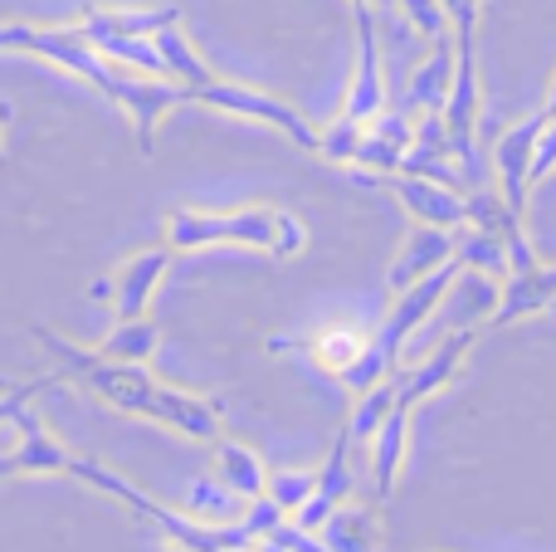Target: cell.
<instances>
[{
    "instance_id": "6da1fadb",
    "label": "cell",
    "mask_w": 556,
    "mask_h": 552,
    "mask_svg": "<svg viewBox=\"0 0 556 552\" xmlns=\"http://www.w3.org/2000/svg\"><path fill=\"white\" fill-rule=\"evenodd\" d=\"M29 333L59 357V372H64L68 381H78L88 397H98L103 406L123 411V416H137V421H152V426L176 430V436H186V440H201V446H215V440H220L225 421H220V401L215 397L172 387V381L152 377L142 362H113L98 348L93 352L74 348V342L59 338V333L45 328V323H35Z\"/></svg>"
},
{
    "instance_id": "7a4b0ae2",
    "label": "cell",
    "mask_w": 556,
    "mask_h": 552,
    "mask_svg": "<svg viewBox=\"0 0 556 552\" xmlns=\"http://www.w3.org/2000/svg\"><path fill=\"white\" fill-rule=\"evenodd\" d=\"M0 49H10V54H39L49 64L68 68L74 78H84V84H93L108 103H117L132 117V133L142 152H152L156 127L166 123V113L191 103L181 84H166V78L137 74V68L103 59L78 25H20V20H10V25H0Z\"/></svg>"
},
{
    "instance_id": "3957f363",
    "label": "cell",
    "mask_w": 556,
    "mask_h": 552,
    "mask_svg": "<svg viewBox=\"0 0 556 552\" xmlns=\"http://www.w3.org/2000/svg\"><path fill=\"white\" fill-rule=\"evenodd\" d=\"M68 479H78V485H88V489H98V494L117 499V504H123L137 524H147L156 538H166V548H186V552H254V548H260V538H254L244 524H220V528H215V524H195L181 504H162V499L142 494L132 479L117 475V469H108L103 460H93V455H74Z\"/></svg>"
},
{
    "instance_id": "277c9868",
    "label": "cell",
    "mask_w": 556,
    "mask_h": 552,
    "mask_svg": "<svg viewBox=\"0 0 556 552\" xmlns=\"http://www.w3.org/2000/svg\"><path fill=\"white\" fill-rule=\"evenodd\" d=\"M162 240L176 254L215 250V244H240V250L274 254L278 211L274 205H240V211H191V205H176L162 221Z\"/></svg>"
},
{
    "instance_id": "5b68a950",
    "label": "cell",
    "mask_w": 556,
    "mask_h": 552,
    "mask_svg": "<svg viewBox=\"0 0 556 552\" xmlns=\"http://www.w3.org/2000/svg\"><path fill=\"white\" fill-rule=\"evenodd\" d=\"M186 98L201 103V108H215V113L250 117V123H269L293 147H303V152H317V137H323L293 103H288V98H274V93L250 88V84H235V78H211V84H201V88H186Z\"/></svg>"
},
{
    "instance_id": "8992f818",
    "label": "cell",
    "mask_w": 556,
    "mask_h": 552,
    "mask_svg": "<svg viewBox=\"0 0 556 552\" xmlns=\"http://www.w3.org/2000/svg\"><path fill=\"white\" fill-rule=\"evenodd\" d=\"M464 264L459 260H450V264H440L434 274H425L420 284H410V289H401L395 293V303H391V313L381 318V328L371 333V357L381 362L386 372H395L401 367V352H405V342L415 338V333L425 328V318H430L434 309H440L444 299H450V289H454V274H459Z\"/></svg>"
},
{
    "instance_id": "52a82bcc",
    "label": "cell",
    "mask_w": 556,
    "mask_h": 552,
    "mask_svg": "<svg viewBox=\"0 0 556 552\" xmlns=\"http://www.w3.org/2000/svg\"><path fill=\"white\" fill-rule=\"evenodd\" d=\"M74 469V450L39 421V411H20L10 426H0V479H49Z\"/></svg>"
},
{
    "instance_id": "ba28073f",
    "label": "cell",
    "mask_w": 556,
    "mask_h": 552,
    "mask_svg": "<svg viewBox=\"0 0 556 552\" xmlns=\"http://www.w3.org/2000/svg\"><path fill=\"white\" fill-rule=\"evenodd\" d=\"M172 244H147V250H137V254H127L123 264H117V274L113 279H103V284H93V299H108L113 303V313L117 318H142L147 309H152V293L162 289V279H166V269H172Z\"/></svg>"
},
{
    "instance_id": "9c48e42d",
    "label": "cell",
    "mask_w": 556,
    "mask_h": 552,
    "mask_svg": "<svg viewBox=\"0 0 556 552\" xmlns=\"http://www.w3.org/2000/svg\"><path fill=\"white\" fill-rule=\"evenodd\" d=\"M356 10V74L346 88L342 117L346 123H371L386 113V74H381V39H376V20L371 5H352Z\"/></svg>"
},
{
    "instance_id": "30bf717a",
    "label": "cell",
    "mask_w": 556,
    "mask_h": 552,
    "mask_svg": "<svg viewBox=\"0 0 556 552\" xmlns=\"http://www.w3.org/2000/svg\"><path fill=\"white\" fill-rule=\"evenodd\" d=\"M547 127V108L528 123L508 127L493 147V166H498V196L513 205V211H528V186H532V156H538V137Z\"/></svg>"
},
{
    "instance_id": "8fae6325",
    "label": "cell",
    "mask_w": 556,
    "mask_h": 552,
    "mask_svg": "<svg viewBox=\"0 0 556 552\" xmlns=\"http://www.w3.org/2000/svg\"><path fill=\"white\" fill-rule=\"evenodd\" d=\"M469 348H473V328H464V333H454V338H444L425 362H415L410 372H395V381H401V391H395V406L415 411V406H425L434 391H444L454 377H459Z\"/></svg>"
},
{
    "instance_id": "7c38bea8",
    "label": "cell",
    "mask_w": 556,
    "mask_h": 552,
    "mask_svg": "<svg viewBox=\"0 0 556 552\" xmlns=\"http://www.w3.org/2000/svg\"><path fill=\"white\" fill-rule=\"evenodd\" d=\"M386 186L401 196V205L420 225H444V230H459V225H469V196H459V186H444V181L410 176V172L386 176Z\"/></svg>"
},
{
    "instance_id": "4fadbf2b",
    "label": "cell",
    "mask_w": 556,
    "mask_h": 552,
    "mask_svg": "<svg viewBox=\"0 0 556 552\" xmlns=\"http://www.w3.org/2000/svg\"><path fill=\"white\" fill-rule=\"evenodd\" d=\"M346 450H352V436L342 430V436L332 440V450H327V460L317 465V489H313V499H307V504L293 514V524L303 528V534H323L327 518H332L337 509L352 499V465H346Z\"/></svg>"
},
{
    "instance_id": "5bb4252c",
    "label": "cell",
    "mask_w": 556,
    "mask_h": 552,
    "mask_svg": "<svg viewBox=\"0 0 556 552\" xmlns=\"http://www.w3.org/2000/svg\"><path fill=\"white\" fill-rule=\"evenodd\" d=\"M454 244H459V235L444 230V225H415V230L405 235L401 254H395L391 274H386L391 293L410 289V284H420L425 274H434L440 264H450V260H454Z\"/></svg>"
},
{
    "instance_id": "9a60e30c",
    "label": "cell",
    "mask_w": 556,
    "mask_h": 552,
    "mask_svg": "<svg viewBox=\"0 0 556 552\" xmlns=\"http://www.w3.org/2000/svg\"><path fill=\"white\" fill-rule=\"evenodd\" d=\"M181 25V5H88L78 15V29L88 39L93 35H132V39H152L156 29Z\"/></svg>"
},
{
    "instance_id": "2e32d148",
    "label": "cell",
    "mask_w": 556,
    "mask_h": 552,
    "mask_svg": "<svg viewBox=\"0 0 556 552\" xmlns=\"http://www.w3.org/2000/svg\"><path fill=\"white\" fill-rule=\"evenodd\" d=\"M415 147V127L405 113H381L366 123L362 133V147H356V162L352 166H366V172H381V176H395L405 166Z\"/></svg>"
},
{
    "instance_id": "e0dca14e",
    "label": "cell",
    "mask_w": 556,
    "mask_h": 552,
    "mask_svg": "<svg viewBox=\"0 0 556 552\" xmlns=\"http://www.w3.org/2000/svg\"><path fill=\"white\" fill-rule=\"evenodd\" d=\"M410 416L415 411L395 406L371 436V479H376V499H381V504L395 494V485H401L405 455H410Z\"/></svg>"
},
{
    "instance_id": "ac0fdd59",
    "label": "cell",
    "mask_w": 556,
    "mask_h": 552,
    "mask_svg": "<svg viewBox=\"0 0 556 552\" xmlns=\"http://www.w3.org/2000/svg\"><path fill=\"white\" fill-rule=\"evenodd\" d=\"M552 303H556V264H532L522 274H508L493 323H518L528 313H547Z\"/></svg>"
},
{
    "instance_id": "d6986e66",
    "label": "cell",
    "mask_w": 556,
    "mask_h": 552,
    "mask_svg": "<svg viewBox=\"0 0 556 552\" xmlns=\"http://www.w3.org/2000/svg\"><path fill=\"white\" fill-rule=\"evenodd\" d=\"M176 504H181L195 524H215V528H220V524H240L244 509H250V499H240L211 469V475H191V485L181 489V499H176Z\"/></svg>"
},
{
    "instance_id": "ffe728a7",
    "label": "cell",
    "mask_w": 556,
    "mask_h": 552,
    "mask_svg": "<svg viewBox=\"0 0 556 552\" xmlns=\"http://www.w3.org/2000/svg\"><path fill=\"white\" fill-rule=\"evenodd\" d=\"M366 342H371V333L352 328V323H327V328H317L307 342H288V338H278L274 348H303L307 357H313L323 372H332V377H342V372L352 367V362L366 352Z\"/></svg>"
},
{
    "instance_id": "44dd1931",
    "label": "cell",
    "mask_w": 556,
    "mask_h": 552,
    "mask_svg": "<svg viewBox=\"0 0 556 552\" xmlns=\"http://www.w3.org/2000/svg\"><path fill=\"white\" fill-rule=\"evenodd\" d=\"M215 475L240 499H264V489H269V465H264V455L254 446H244V440H225V436L215 440Z\"/></svg>"
},
{
    "instance_id": "7402d4cb",
    "label": "cell",
    "mask_w": 556,
    "mask_h": 552,
    "mask_svg": "<svg viewBox=\"0 0 556 552\" xmlns=\"http://www.w3.org/2000/svg\"><path fill=\"white\" fill-rule=\"evenodd\" d=\"M156 54H162V64H166V78L172 84H181V88H201V84H211V78H220L211 68V59L195 49V39L186 35L181 25H166V29H156Z\"/></svg>"
},
{
    "instance_id": "603a6c76",
    "label": "cell",
    "mask_w": 556,
    "mask_h": 552,
    "mask_svg": "<svg viewBox=\"0 0 556 552\" xmlns=\"http://www.w3.org/2000/svg\"><path fill=\"white\" fill-rule=\"evenodd\" d=\"M454 64H459V54H454L450 35H444L440 49L430 54V64H420V74L410 78V93H405V103L425 108V113H444V103H450V88H454Z\"/></svg>"
},
{
    "instance_id": "cb8c5ba5",
    "label": "cell",
    "mask_w": 556,
    "mask_h": 552,
    "mask_svg": "<svg viewBox=\"0 0 556 552\" xmlns=\"http://www.w3.org/2000/svg\"><path fill=\"white\" fill-rule=\"evenodd\" d=\"M156 348H162V328H156V318H117L113 328H108V338L98 342V352L113 362H152Z\"/></svg>"
},
{
    "instance_id": "d4e9b609",
    "label": "cell",
    "mask_w": 556,
    "mask_h": 552,
    "mask_svg": "<svg viewBox=\"0 0 556 552\" xmlns=\"http://www.w3.org/2000/svg\"><path fill=\"white\" fill-rule=\"evenodd\" d=\"M317 538L332 552H376V514H366V509H356V504H342Z\"/></svg>"
},
{
    "instance_id": "484cf974",
    "label": "cell",
    "mask_w": 556,
    "mask_h": 552,
    "mask_svg": "<svg viewBox=\"0 0 556 552\" xmlns=\"http://www.w3.org/2000/svg\"><path fill=\"white\" fill-rule=\"evenodd\" d=\"M395 391H401V381L386 377L381 387H371V391H362V397H356L352 416H346V426H342L346 436H352V446H371L376 426H381V421L395 411Z\"/></svg>"
},
{
    "instance_id": "4316f807",
    "label": "cell",
    "mask_w": 556,
    "mask_h": 552,
    "mask_svg": "<svg viewBox=\"0 0 556 552\" xmlns=\"http://www.w3.org/2000/svg\"><path fill=\"white\" fill-rule=\"evenodd\" d=\"M88 45L98 49L103 59L123 68H137V74H152V78H166V64L156 54V39H132V35H93Z\"/></svg>"
},
{
    "instance_id": "83f0119b",
    "label": "cell",
    "mask_w": 556,
    "mask_h": 552,
    "mask_svg": "<svg viewBox=\"0 0 556 552\" xmlns=\"http://www.w3.org/2000/svg\"><path fill=\"white\" fill-rule=\"evenodd\" d=\"M313 489H317V469H293V465H283V469H269V489H264V494H269L274 504L283 509L288 518H293L298 509L313 499Z\"/></svg>"
},
{
    "instance_id": "f1b7e54d",
    "label": "cell",
    "mask_w": 556,
    "mask_h": 552,
    "mask_svg": "<svg viewBox=\"0 0 556 552\" xmlns=\"http://www.w3.org/2000/svg\"><path fill=\"white\" fill-rule=\"evenodd\" d=\"M362 123H346V117H337L332 127H323V137H317V156H327V162H356V147H362Z\"/></svg>"
},
{
    "instance_id": "f546056e",
    "label": "cell",
    "mask_w": 556,
    "mask_h": 552,
    "mask_svg": "<svg viewBox=\"0 0 556 552\" xmlns=\"http://www.w3.org/2000/svg\"><path fill=\"white\" fill-rule=\"evenodd\" d=\"M405 15H410V25L420 29L425 39H444L450 35V15H444L440 0H401Z\"/></svg>"
},
{
    "instance_id": "4dcf8cb0",
    "label": "cell",
    "mask_w": 556,
    "mask_h": 552,
    "mask_svg": "<svg viewBox=\"0 0 556 552\" xmlns=\"http://www.w3.org/2000/svg\"><path fill=\"white\" fill-rule=\"evenodd\" d=\"M54 381H68V377H64V372H54V377H39V381H20L15 391H5V397H0V426H10V421H15L20 411H25L29 401L39 397V391H49V387H54Z\"/></svg>"
},
{
    "instance_id": "1f68e13d",
    "label": "cell",
    "mask_w": 556,
    "mask_h": 552,
    "mask_svg": "<svg viewBox=\"0 0 556 552\" xmlns=\"http://www.w3.org/2000/svg\"><path fill=\"white\" fill-rule=\"evenodd\" d=\"M444 15L454 20V39H459V54H473V25H479V0H440Z\"/></svg>"
},
{
    "instance_id": "d6a6232c",
    "label": "cell",
    "mask_w": 556,
    "mask_h": 552,
    "mask_svg": "<svg viewBox=\"0 0 556 552\" xmlns=\"http://www.w3.org/2000/svg\"><path fill=\"white\" fill-rule=\"evenodd\" d=\"M307 244V225L298 221V215L278 211V240H274V260H293V254H303Z\"/></svg>"
},
{
    "instance_id": "836d02e7",
    "label": "cell",
    "mask_w": 556,
    "mask_h": 552,
    "mask_svg": "<svg viewBox=\"0 0 556 552\" xmlns=\"http://www.w3.org/2000/svg\"><path fill=\"white\" fill-rule=\"evenodd\" d=\"M556 166V117H547V127H542L538 137V156H532V181H542Z\"/></svg>"
},
{
    "instance_id": "e575fe53",
    "label": "cell",
    "mask_w": 556,
    "mask_h": 552,
    "mask_svg": "<svg viewBox=\"0 0 556 552\" xmlns=\"http://www.w3.org/2000/svg\"><path fill=\"white\" fill-rule=\"evenodd\" d=\"M254 552H288V548H283V543H274V538H264V543L254 548Z\"/></svg>"
},
{
    "instance_id": "d590c367",
    "label": "cell",
    "mask_w": 556,
    "mask_h": 552,
    "mask_svg": "<svg viewBox=\"0 0 556 552\" xmlns=\"http://www.w3.org/2000/svg\"><path fill=\"white\" fill-rule=\"evenodd\" d=\"M20 381H10V377H0V397H5V391H15Z\"/></svg>"
},
{
    "instance_id": "8d00e7d4",
    "label": "cell",
    "mask_w": 556,
    "mask_h": 552,
    "mask_svg": "<svg viewBox=\"0 0 556 552\" xmlns=\"http://www.w3.org/2000/svg\"><path fill=\"white\" fill-rule=\"evenodd\" d=\"M547 117H556V84H552V98H547Z\"/></svg>"
},
{
    "instance_id": "74e56055",
    "label": "cell",
    "mask_w": 556,
    "mask_h": 552,
    "mask_svg": "<svg viewBox=\"0 0 556 552\" xmlns=\"http://www.w3.org/2000/svg\"><path fill=\"white\" fill-rule=\"evenodd\" d=\"M5 117H10V103H0V123H5Z\"/></svg>"
},
{
    "instance_id": "f35d334b",
    "label": "cell",
    "mask_w": 556,
    "mask_h": 552,
    "mask_svg": "<svg viewBox=\"0 0 556 552\" xmlns=\"http://www.w3.org/2000/svg\"><path fill=\"white\" fill-rule=\"evenodd\" d=\"M166 552H186V548H166Z\"/></svg>"
},
{
    "instance_id": "ab89813d",
    "label": "cell",
    "mask_w": 556,
    "mask_h": 552,
    "mask_svg": "<svg viewBox=\"0 0 556 552\" xmlns=\"http://www.w3.org/2000/svg\"><path fill=\"white\" fill-rule=\"evenodd\" d=\"M547 313H556V303H552V309H547Z\"/></svg>"
}]
</instances>
